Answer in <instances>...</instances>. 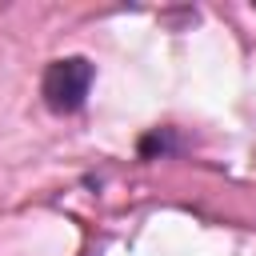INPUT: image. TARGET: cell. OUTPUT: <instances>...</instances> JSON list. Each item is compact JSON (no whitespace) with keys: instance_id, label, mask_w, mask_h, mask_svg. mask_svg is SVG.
<instances>
[{"instance_id":"obj_2","label":"cell","mask_w":256,"mask_h":256,"mask_svg":"<svg viewBox=\"0 0 256 256\" xmlns=\"http://www.w3.org/2000/svg\"><path fill=\"white\" fill-rule=\"evenodd\" d=\"M168 152H176L172 128H152V132L140 140V156H144V160H156V156H168Z\"/></svg>"},{"instance_id":"obj_1","label":"cell","mask_w":256,"mask_h":256,"mask_svg":"<svg viewBox=\"0 0 256 256\" xmlns=\"http://www.w3.org/2000/svg\"><path fill=\"white\" fill-rule=\"evenodd\" d=\"M92 64L84 56H60L44 68V80H40V96L52 112L68 116V112H80L84 100H88V88H92Z\"/></svg>"}]
</instances>
